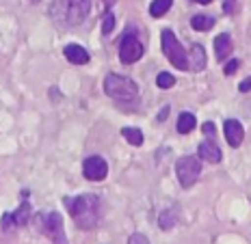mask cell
Instances as JSON below:
<instances>
[{
    "label": "cell",
    "mask_w": 251,
    "mask_h": 244,
    "mask_svg": "<svg viewBox=\"0 0 251 244\" xmlns=\"http://www.w3.org/2000/svg\"><path fill=\"white\" fill-rule=\"evenodd\" d=\"M193 2H197V4H210L212 0H193Z\"/></svg>",
    "instance_id": "obj_28"
},
{
    "label": "cell",
    "mask_w": 251,
    "mask_h": 244,
    "mask_svg": "<svg viewBox=\"0 0 251 244\" xmlns=\"http://www.w3.org/2000/svg\"><path fill=\"white\" fill-rule=\"evenodd\" d=\"M30 219V205L28 203H22L18 207V212L13 214V222H15V227H20V225H26Z\"/></svg>",
    "instance_id": "obj_19"
},
{
    "label": "cell",
    "mask_w": 251,
    "mask_h": 244,
    "mask_svg": "<svg viewBox=\"0 0 251 244\" xmlns=\"http://www.w3.org/2000/svg\"><path fill=\"white\" fill-rule=\"evenodd\" d=\"M195 130V115H191V112H182L180 117H177V132L180 134H188Z\"/></svg>",
    "instance_id": "obj_14"
},
{
    "label": "cell",
    "mask_w": 251,
    "mask_h": 244,
    "mask_svg": "<svg viewBox=\"0 0 251 244\" xmlns=\"http://www.w3.org/2000/svg\"><path fill=\"white\" fill-rule=\"evenodd\" d=\"M37 229L48 236L54 244H67V236L63 229V219L59 212H48V214L37 216Z\"/></svg>",
    "instance_id": "obj_4"
},
{
    "label": "cell",
    "mask_w": 251,
    "mask_h": 244,
    "mask_svg": "<svg viewBox=\"0 0 251 244\" xmlns=\"http://www.w3.org/2000/svg\"><path fill=\"white\" fill-rule=\"evenodd\" d=\"M128 244H150V240L143 236V233H132V236H130V240H128Z\"/></svg>",
    "instance_id": "obj_22"
},
{
    "label": "cell",
    "mask_w": 251,
    "mask_h": 244,
    "mask_svg": "<svg viewBox=\"0 0 251 244\" xmlns=\"http://www.w3.org/2000/svg\"><path fill=\"white\" fill-rule=\"evenodd\" d=\"M54 9L65 24H80L91 13V0H59Z\"/></svg>",
    "instance_id": "obj_3"
},
{
    "label": "cell",
    "mask_w": 251,
    "mask_h": 244,
    "mask_svg": "<svg viewBox=\"0 0 251 244\" xmlns=\"http://www.w3.org/2000/svg\"><path fill=\"white\" fill-rule=\"evenodd\" d=\"M200 173H201V160L200 158H195V155H184V158L177 160L176 175L184 188H191V186L197 181V177H200Z\"/></svg>",
    "instance_id": "obj_6"
},
{
    "label": "cell",
    "mask_w": 251,
    "mask_h": 244,
    "mask_svg": "<svg viewBox=\"0 0 251 244\" xmlns=\"http://www.w3.org/2000/svg\"><path fill=\"white\" fill-rule=\"evenodd\" d=\"M191 26L195 30H210L214 26V18H208V15H195L191 20Z\"/></svg>",
    "instance_id": "obj_18"
},
{
    "label": "cell",
    "mask_w": 251,
    "mask_h": 244,
    "mask_svg": "<svg viewBox=\"0 0 251 244\" xmlns=\"http://www.w3.org/2000/svg\"><path fill=\"white\" fill-rule=\"evenodd\" d=\"M13 227H15V222H13V214H4V216H2V229L11 231Z\"/></svg>",
    "instance_id": "obj_23"
},
{
    "label": "cell",
    "mask_w": 251,
    "mask_h": 244,
    "mask_svg": "<svg viewBox=\"0 0 251 244\" xmlns=\"http://www.w3.org/2000/svg\"><path fill=\"white\" fill-rule=\"evenodd\" d=\"M176 221H177V210H176V207L165 210L163 214H160V219H158V222H160V227H163V229H171V227L176 225Z\"/></svg>",
    "instance_id": "obj_17"
},
{
    "label": "cell",
    "mask_w": 251,
    "mask_h": 244,
    "mask_svg": "<svg viewBox=\"0 0 251 244\" xmlns=\"http://www.w3.org/2000/svg\"><path fill=\"white\" fill-rule=\"evenodd\" d=\"M163 52L167 54V59L171 61V65L177 69H188V54L182 48V44L177 41V37L171 33L169 28L163 30Z\"/></svg>",
    "instance_id": "obj_5"
},
{
    "label": "cell",
    "mask_w": 251,
    "mask_h": 244,
    "mask_svg": "<svg viewBox=\"0 0 251 244\" xmlns=\"http://www.w3.org/2000/svg\"><path fill=\"white\" fill-rule=\"evenodd\" d=\"M82 173L91 181H102L108 173V164L102 155H89L85 160V164H82Z\"/></svg>",
    "instance_id": "obj_8"
},
{
    "label": "cell",
    "mask_w": 251,
    "mask_h": 244,
    "mask_svg": "<svg viewBox=\"0 0 251 244\" xmlns=\"http://www.w3.org/2000/svg\"><path fill=\"white\" fill-rule=\"evenodd\" d=\"M238 89L243 91V93L251 91V78H247V80H243V82H240V87H238Z\"/></svg>",
    "instance_id": "obj_27"
},
{
    "label": "cell",
    "mask_w": 251,
    "mask_h": 244,
    "mask_svg": "<svg viewBox=\"0 0 251 244\" xmlns=\"http://www.w3.org/2000/svg\"><path fill=\"white\" fill-rule=\"evenodd\" d=\"M240 67L238 61H229V63L226 65V76H232V74H236V69Z\"/></svg>",
    "instance_id": "obj_24"
},
{
    "label": "cell",
    "mask_w": 251,
    "mask_h": 244,
    "mask_svg": "<svg viewBox=\"0 0 251 244\" xmlns=\"http://www.w3.org/2000/svg\"><path fill=\"white\" fill-rule=\"evenodd\" d=\"M214 132H217V128H214V123H210V121H208V123H203V134H206V136H210V134L214 136Z\"/></svg>",
    "instance_id": "obj_26"
},
{
    "label": "cell",
    "mask_w": 251,
    "mask_h": 244,
    "mask_svg": "<svg viewBox=\"0 0 251 244\" xmlns=\"http://www.w3.org/2000/svg\"><path fill=\"white\" fill-rule=\"evenodd\" d=\"M232 37L227 33H221L217 39H214V54H217L219 61H226L229 54H232Z\"/></svg>",
    "instance_id": "obj_12"
},
{
    "label": "cell",
    "mask_w": 251,
    "mask_h": 244,
    "mask_svg": "<svg viewBox=\"0 0 251 244\" xmlns=\"http://www.w3.org/2000/svg\"><path fill=\"white\" fill-rule=\"evenodd\" d=\"M113 28H115V15H113V13H108L106 18H104V22H102V33H104V35H108Z\"/></svg>",
    "instance_id": "obj_21"
},
{
    "label": "cell",
    "mask_w": 251,
    "mask_h": 244,
    "mask_svg": "<svg viewBox=\"0 0 251 244\" xmlns=\"http://www.w3.org/2000/svg\"><path fill=\"white\" fill-rule=\"evenodd\" d=\"M223 11H226V13H234V11H236V0H223Z\"/></svg>",
    "instance_id": "obj_25"
},
{
    "label": "cell",
    "mask_w": 251,
    "mask_h": 244,
    "mask_svg": "<svg viewBox=\"0 0 251 244\" xmlns=\"http://www.w3.org/2000/svg\"><path fill=\"white\" fill-rule=\"evenodd\" d=\"M65 59L70 61V63H74V65H87L89 63V52L82 48V45H78V44H70V45H65Z\"/></svg>",
    "instance_id": "obj_11"
},
{
    "label": "cell",
    "mask_w": 251,
    "mask_h": 244,
    "mask_svg": "<svg viewBox=\"0 0 251 244\" xmlns=\"http://www.w3.org/2000/svg\"><path fill=\"white\" fill-rule=\"evenodd\" d=\"M156 85L160 87V89H171V87L176 85V78L169 74V71H160L158 78H156Z\"/></svg>",
    "instance_id": "obj_20"
},
{
    "label": "cell",
    "mask_w": 251,
    "mask_h": 244,
    "mask_svg": "<svg viewBox=\"0 0 251 244\" xmlns=\"http://www.w3.org/2000/svg\"><path fill=\"white\" fill-rule=\"evenodd\" d=\"M67 205H70L72 219L80 229H91L100 221V199L96 195H78L67 201Z\"/></svg>",
    "instance_id": "obj_1"
},
{
    "label": "cell",
    "mask_w": 251,
    "mask_h": 244,
    "mask_svg": "<svg viewBox=\"0 0 251 244\" xmlns=\"http://www.w3.org/2000/svg\"><path fill=\"white\" fill-rule=\"evenodd\" d=\"M200 158L206 160V162H210V164H219L221 158H223V154H221V149L217 147L214 141H203L200 145Z\"/></svg>",
    "instance_id": "obj_10"
},
{
    "label": "cell",
    "mask_w": 251,
    "mask_h": 244,
    "mask_svg": "<svg viewBox=\"0 0 251 244\" xmlns=\"http://www.w3.org/2000/svg\"><path fill=\"white\" fill-rule=\"evenodd\" d=\"M206 67V54H203V48L200 44L193 45L191 52H188V69L191 71H201Z\"/></svg>",
    "instance_id": "obj_13"
},
{
    "label": "cell",
    "mask_w": 251,
    "mask_h": 244,
    "mask_svg": "<svg viewBox=\"0 0 251 244\" xmlns=\"http://www.w3.org/2000/svg\"><path fill=\"white\" fill-rule=\"evenodd\" d=\"M171 2H174V0H154V2L150 4V15L151 18H160V15H165L171 9Z\"/></svg>",
    "instance_id": "obj_16"
},
{
    "label": "cell",
    "mask_w": 251,
    "mask_h": 244,
    "mask_svg": "<svg viewBox=\"0 0 251 244\" xmlns=\"http://www.w3.org/2000/svg\"><path fill=\"white\" fill-rule=\"evenodd\" d=\"M104 91H106L108 97H113V100L117 102H130L137 97V85H134L130 78L126 76H117V74H108L104 78Z\"/></svg>",
    "instance_id": "obj_2"
},
{
    "label": "cell",
    "mask_w": 251,
    "mask_h": 244,
    "mask_svg": "<svg viewBox=\"0 0 251 244\" xmlns=\"http://www.w3.org/2000/svg\"><path fill=\"white\" fill-rule=\"evenodd\" d=\"M122 136L130 145H134V147H141V145H143V132H141L139 128H124L122 130Z\"/></svg>",
    "instance_id": "obj_15"
},
{
    "label": "cell",
    "mask_w": 251,
    "mask_h": 244,
    "mask_svg": "<svg viewBox=\"0 0 251 244\" xmlns=\"http://www.w3.org/2000/svg\"><path fill=\"white\" fill-rule=\"evenodd\" d=\"M223 132H226L229 147H240V143H243V138H245V128L238 119H227L226 126H223Z\"/></svg>",
    "instance_id": "obj_9"
},
{
    "label": "cell",
    "mask_w": 251,
    "mask_h": 244,
    "mask_svg": "<svg viewBox=\"0 0 251 244\" xmlns=\"http://www.w3.org/2000/svg\"><path fill=\"white\" fill-rule=\"evenodd\" d=\"M141 56H143V44L139 41V37H134V35H124L122 44H119V59H122V63H126V65L137 63Z\"/></svg>",
    "instance_id": "obj_7"
}]
</instances>
